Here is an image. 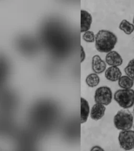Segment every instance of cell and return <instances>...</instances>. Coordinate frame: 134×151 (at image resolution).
<instances>
[{
    "instance_id": "cell-16",
    "label": "cell",
    "mask_w": 134,
    "mask_h": 151,
    "mask_svg": "<svg viewBox=\"0 0 134 151\" xmlns=\"http://www.w3.org/2000/svg\"><path fill=\"white\" fill-rule=\"evenodd\" d=\"M83 39L87 42H93L95 41V36L92 31H88L85 32L83 35Z\"/></svg>"
},
{
    "instance_id": "cell-4",
    "label": "cell",
    "mask_w": 134,
    "mask_h": 151,
    "mask_svg": "<svg viewBox=\"0 0 134 151\" xmlns=\"http://www.w3.org/2000/svg\"><path fill=\"white\" fill-rule=\"evenodd\" d=\"M113 94L111 88L107 86L98 88L95 92L94 100L96 103L108 106L111 104Z\"/></svg>"
},
{
    "instance_id": "cell-7",
    "label": "cell",
    "mask_w": 134,
    "mask_h": 151,
    "mask_svg": "<svg viewBox=\"0 0 134 151\" xmlns=\"http://www.w3.org/2000/svg\"><path fill=\"white\" fill-rule=\"evenodd\" d=\"M106 64L110 66L118 67L122 65L123 63L122 57L118 52L112 50L108 52L105 57Z\"/></svg>"
},
{
    "instance_id": "cell-21",
    "label": "cell",
    "mask_w": 134,
    "mask_h": 151,
    "mask_svg": "<svg viewBox=\"0 0 134 151\" xmlns=\"http://www.w3.org/2000/svg\"><path fill=\"white\" fill-rule=\"evenodd\" d=\"M133 128H134V125L133 126Z\"/></svg>"
},
{
    "instance_id": "cell-10",
    "label": "cell",
    "mask_w": 134,
    "mask_h": 151,
    "mask_svg": "<svg viewBox=\"0 0 134 151\" xmlns=\"http://www.w3.org/2000/svg\"><path fill=\"white\" fill-rule=\"evenodd\" d=\"M106 108L104 105L96 103L93 106L91 111V118L93 120L97 121L101 119L105 114Z\"/></svg>"
},
{
    "instance_id": "cell-6",
    "label": "cell",
    "mask_w": 134,
    "mask_h": 151,
    "mask_svg": "<svg viewBox=\"0 0 134 151\" xmlns=\"http://www.w3.org/2000/svg\"><path fill=\"white\" fill-rule=\"evenodd\" d=\"M93 19L91 14L86 10L81 11V33L89 31L92 23Z\"/></svg>"
},
{
    "instance_id": "cell-13",
    "label": "cell",
    "mask_w": 134,
    "mask_h": 151,
    "mask_svg": "<svg viewBox=\"0 0 134 151\" xmlns=\"http://www.w3.org/2000/svg\"><path fill=\"white\" fill-rule=\"evenodd\" d=\"M119 28L126 35H130L134 32V25L127 19H123L119 25Z\"/></svg>"
},
{
    "instance_id": "cell-20",
    "label": "cell",
    "mask_w": 134,
    "mask_h": 151,
    "mask_svg": "<svg viewBox=\"0 0 134 151\" xmlns=\"http://www.w3.org/2000/svg\"><path fill=\"white\" fill-rule=\"evenodd\" d=\"M133 24H134V19H133Z\"/></svg>"
},
{
    "instance_id": "cell-12",
    "label": "cell",
    "mask_w": 134,
    "mask_h": 151,
    "mask_svg": "<svg viewBox=\"0 0 134 151\" xmlns=\"http://www.w3.org/2000/svg\"><path fill=\"white\" fill-rule=\"evenodd\" d=\"M118 86L123 89H132L134 85V80L128 76H122L118 80Z\"/></svg>"
},
{
    "instance_id": "cell-15",
    "label": "cell",
    "mask_w": 134,
    "mask_h": 151,
    "mask_svg": "<svg viewBox=\"0 0 134 151\" xmlns=\"http://www.w3.org/2000/svg\"><path fill=\"white\" fill-rule=\"evenodd\" d=\"M126 75L134 80V58L130 60L124 69Z\"/></svg>"
},
{
    "instance_id": "cell-19",
    "label": "cell",
    "mask_w": 134,
    "mask_h": 151,
    "mask_svg": "<svg viewBox=\"0 0 134 151\" xmlns=\"http://www.w3.org/2000/svg\"><path fill=\"white\" fill-rule=\"evenodd\" d=\"M133 114H134V109H133Z\"/></svg>"
},
{
    "instance_id": "cell-5",
    "label": "cell",
    "mask_w": 134,
    "mask_h": 151,
    "mask_svg": "<svg viewBox=\"0 0 134 151\" xmlns=\"http://www.w3.org/2000/svg\"><path fill=\"white\" fill-rule=\"evenodd\" d=\"M118 142L120 147L124 150L134 149V131H122L118 135Z\"/></svg>"
},
{
    "instance_id": "cell-8",
    "label": "cell",
    "mask_w": 134,
    "mask_h": 151,
    "mask_svg": "<svg viewBox=\"0 0 134 151\" xmlns=\"http://www.w3.org/2000/svg\"><path fill=\"white\" fill-rule=\"evenodd\" d=\"M92 70L97 74L103 73L106 70V64L99 55H94L92 58Z\"/></svg>"
},
{
    "instance_id": "cell-3",
    "label": "cell",
    "mask_w": 134,
    "mask_h": 151,
    "mask_svg": "<svg viewBox=\"0 0 134 151\" xmlns=\"http://www.w3.org/2000/svg\"><path fill=\"white\" fill-rule=\"evenodd\" d=\"M114 99L121 108H130L134 105V90H118L114 93Z\"/></svg>"
},
{
    "instance_id": "cell-1",
    "label": "cell",
    "mask_w": 134,
    "mask_h": 151,
    "mask_svg": "<svg viewBox=\"0 0 134 151\" xmlns=\"http://www.w3.org/2000/svg\"><path fill=\"white\" fill-rule=\"evenodd\" d=\"M118 37L111 31L102 29L95 36V47L100 52L108 53L115 48L118 42Z\"/></svg>"
},
{
    "instance_id": "cell-2",
    "label": "cell",
    "mask_w": 134,
    "mask_h": 151,
    "mask_svg": "<svg viewBox=\"0 0 134 151\" xmlns=\"http://www.w3.org/2000/svg\"><path fill=\"white\" fill-rule=\"evenodd\" d=\"M113 122L118 130H130L133 127L134 116L130 111L124 109L118 111L114 116Z\"/></svg>"
},
{
    "instance_id": "cell-18",
    "label": "cell",
    "mask_w": 134,
    "mask_h": 151,
    "mask_svg": "<svg viewBox=\"0 0 134 151\" xmlns=\"http://www.w3.org/2000/svg\"><path fill=\"white\" fill-rule=\"evenodd\" d=\"M91 151H104V149H102L100 146H94L92 147Z\"/></svg>"
},
{
    "instance_id": "cell-9",
    "label": "cell",
    "mask_w": 134,
    "mask_h": 151,
    "mask_svg": "<svg viewBox=\"0 0 134 151\" xmlns=\"http://www.w3.org/2000/svg\"><path fill=\"white\" fill-rule=\"evenodd\" d=\"M122 76V73L120 69L116 66H111L105 72V78L112 82L117 81Z\"/></svg>"
},
{
    "instance_id": "cell-14",
    "label": "cell",
    "mask_w": 134,
    "mask_h": 151,
    "mask_svg": "<svg viewBox=\"0 0 134 151\" xmlns=\"http://www.w3.org/2000/svg\"><path fill=\"white\" fill-rule=\"evenodd\" d=\"M85 81L90 87H95L99 85L100 79L97 73H91L87 77Z\"/></svg>"
},
{
    "instance_id": "cell-11",
    "label": "cell",
    "mask_w": 134,
    "mask_h": 151,
    "mask_svg": "<svg viewBox=\"0 0 134 151\" xmlns=\"http://www.w3.org/2000/svg\"><path fill=\"white\" fill-rule=\"evenodd\" d=\"M90 113L89 104L83 98H81V123L83 124L87 120Z\"/></svg>"
},
{
    "instance_id": "cell-17",
    "label": "cell",
    "mask_w": 134,
    "mask_h": 151,
    "mask_svg": "<svg viewBox=\"0 0 134 151\" xmlns=\"http://www.w3.org/2000/svg\"><path fill=\"white\" fill-rule=\"evenodd\" d=\"M85 50L83 48L82 46H81V62L83 63L85 59Z\"/></svg>"
}]
</instances>
